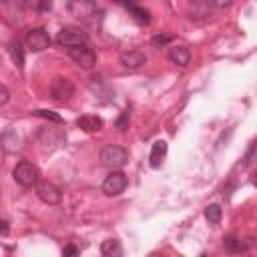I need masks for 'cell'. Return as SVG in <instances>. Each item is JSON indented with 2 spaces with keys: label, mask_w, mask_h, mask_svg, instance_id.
I'll return each mask as SVG.
<instances>
[{
  "label": "cell",
  "mask_w": 257,
  "mask_h": 257,
  "mask_svg": "<svg viewBox=\"0 0 257 257\" xmlns=\"http://www.w3.org/2000/svg\"><path fill=\"white\" fill-rule=\"evenodd\" d=\"M100 163L112 171H118L120 167H124L128 163V153L120 145H106L100 151Z\"/></svg>",
  "instance_id": "obj_1"
},
{
  "label": "cell",
  "mask_w": 257,
  "mask_h": 257,
  "mask_svg": "<svg viewBox=\"0 0 257 257\" xmlns=\"http://www.w3.org/2000/svg\"><path fill=\"white\" fill-rule=\"evenodd\" d=\"M12 177H14V181H16L18 185H22V187H34V185L40 183V171H38V167L32 165L30 161H20V163L14 167V171H12Z\"/></svg>",
  "instance_id": "obj_2"
},
{
  "label": "cell",
  "mask_w": 257,
  "mask_h": 257,
  "mask_svg": "<svg viewBox=\"0 0 257 257\" xmlns=\"http://www.w3.org/2000/svg\"><path fill=\"white\" fill-rule=\"evenodd\" d=\"M126 175L122 171H112L106 175V179L102 181V193L108 197H116L126 189Z\"/></svg>",
  "instance_id": "obj_3"
},
{
  "label": "cell",
  "mask_w": 257,
  "mask_h": 257,
  "mask_svg": "<svg viewBox=\"0 0 257 257\" xmlns=\"http://www.w3.org/2000/svg\"><path fill=\"white\" fill-rule=\"evenodd\" d=\"M56 42L68 48H76V46H84L86 44V32H82L80 28H62L56 36Z\"/></svg>",
  "instance_id": "obj_4"
},
{
  "label": "cell",
  "mask_w": 257,
  "mask_h": 257,
  "mask_svg": "<svg viewBox=\"0 0 257 257\" xmlns=\"http://www.w3.org/2000/svg\"><path fill=\"white\" fill-rule=\"evenodd\" d=\"M24 42H26V46L30 50L40 52V50L50 46V36H48V32L44 28H30L26 32V36H24Z\"/></svg>",
  "instance_id": "obj_5"
},
{
  "label": "cell",
  "mask_w": 257,
  "mask_h": 257,
  "mask_svg": "<svg viewBox=\"0 0 257 257\" xmlns=\"http://www.w3.org/2000/svg\"><path fill=\"white\" fill-rule=\"evenodd\" d=\"M36 197H38L42 203H46V205H58L60 199H62V193H60V189H58L54 183H50V181H40V183L36 185Z\"/></svg>",
  "instance_id": "obj_6"
},
{
  "label": "cell",
  "mask_w": 257,
  "mask_h": 257,
  "mask_svg": "<svg viewBox=\"0 0 257 257\" xmlns=\"http://www.w3.org/2000/svg\"><path fill=\"white\" fill-rule=\"evenodd\" d=\"M68 56L82 68H92L96 64V54L92 52V48L84 46H76V48H68Z\"/></svg>",
  "instance_id": "obj_7"
},
{
  "label": "cell",
  "mask_w": 257,
  "mask_h": 257,
  "mask_svg": "<svg viewBox=\"0 0 257 257\" xmlns=\"http://www.w3.org/2000/svg\"><path fill=\"white\" fill-rule=\"evenodd\" d=\"M72 92H74V86H72V82L68 78H54V82L50 84V96L54 100L64 102V100H68L72 96Z\"/></svg>",
  "instance_id": "obj_8"
},
{
  "label": "cell",
  "mask_w": 257,
  "mask_h": 257,
  "mask_svg": "<svg viewBox=\"0 0 257 257\" xmlns=\"http://www.w3.org/2000/svg\"><path fill=\"white\" fill-rule=\"evenodd\" d=\"M145 62H147V56H145L141 50H128V52H122V54H120V64H122L124 68H131V70L143 66Z\"/></svg>",
  "instance_id": "obj_9"
},
{
  "label": "cell",
  "mask_w": 257,
  "mask_h": 257,
  "mask_svg": "<svg viewBox=\"0 0 257 257\" xmlns=\"http://www.w3.org/2000/svg\"><path fill=\"white\" fill-rule=\"evenodd\" d=\"M169 60L177 66H187L191 60V52L187 46H173L169 48Z\"/></svg>",
  "instance_id": "obj_10"
},
{
  "label": "cell",
  "mask_w": 257,
  "mask_h": 257,
  "mask_svg": "<svg viewBox=\"0 0 257 257\" xmlns=\"http://www.w3.org/2000/svg\"><path fill=\"white\" fill-rule=\"evenodd\" d=\"M76 124L86 131V133H92V131H100L102 128V118L96 116V114H84L80 118H76Z\"/></svg>",
  "instance_id": "obj_11"
},
{
  "label": "cell",
  "mask_w": 257,
  "mask_h": 257,
  "mask_svg": "<svg viewBox=\"0 0 257 257\" xmlns=\"http://www.w3.org/2000/svg\"><path fill=\"white\" fill-rule=\"evenodd\" d=\"M165 155H167V143H165V141H155V143H153V149H151V157H149L151 167H153V169L161 167Z\"/></svg>",
  "instance_id": "obj_12"
},
{
  "label": "cell",
  "mask_w": 257,
  "mask_h": 257,
  "mask_svg": "<svg viewBox=\"0 0 257 257\" xmlns=\"http://www.w3.org/2000/svg\"><path fill=\"white\" fill-rule=\"evenodd\" d=\"M225 249L229 251V253H241V251H245L251 243H253V239H245V241H241L239 237H235V235H229V237H225Z\"/></svg>",
  "instance_id": "obj_13"
},
{
  "label": "cell",
  "mask_w": 257,
  "mask_h": 257,
  "mask_svg": "<svg viewBox=\"0 0 257 257\" xmlns=\"http://www.w3.org/2000/svg\"><path fill=\"white\" fill-rule=\"evenodd\" d=\"M100 255L102 257H122V245L118 239H106L100 245Z\"/></svg>",
  "instance_id": "obj_14"
},
{
  "label": "cell",
  "mask_w": 257,
  "mask_h": 257,
  "mask_svg": "<svg viewBox=\"0 0 257 257\" xmlns=\"http://www.w3.org/2000/svg\"><path fill=\"white\" fill-rule=\"evenodd\" d=\"M68 8H70V12H72L74 16H78V18H86V16H90L92 12H96V6H94L92 2H70Z\"/></svg>",
  "instance_id": "obj_15"
},
{
  "label": "cell",
  "mask_w": 257,
  "mask_h": 257,
  "mask_svg": "<svg viewBox=\"0 0 257 257\" xmlns=\"http://www.w3.org/2000/svg\"><path fill=\"white\" fill-rule=\"evenodd\" d=\"M124 6L131 10V14L135 16L137 22H141V24H149V22H151V14H149V10H145V8L137 6V4H131V2H126Z\"/></svg>",
  "instance_id": "obj_16"
},
{
  "label": "cell",
  "mask_w": 257,
  "mask_h": 257,
  "mask_svg": "<svg viewBox=\"0 0 257 257\" xmlns=\"http://www.w3.org/2000/svg\"><path fill=\"white\" fill-rule=\"evenodd\" d=\"M8 52H10L12 60H14V64H16L18 68H22V66H24V52H22V46H20L18 40H12V42L8 44Z\"/></svg>",
  "instance_id": "obj_17"
},
{
  "label": "cell",
  "mask_w": 257,
  "mask_h": 257,
  "mask_svg": "<svg viewBox=\"0 0 257 257\" xmlns=\"http://www.w3.org/2000/svg\"><path fill=\"white\" fill-rule=\"evenodd\" d=\"M221 215H223V211H221V207H219L217 203H213V205H207V207H205V219H207L209 223L217 225V223L221 221Z\"/></svg>",
  "instance_id": "obj_18"
},
{
  "label": "cell",
  "mask_w": 257,
  "mask_h": 257,
  "mask_svg": "<svg viewBox=\"0 0 257 257\" xmlns=\"http://www.w3.org/2000/svg\"><path fill=\"white\" fill-rule=\"evenodd\" d=\"M34 114H36V116H42V118H48V120H52V122H62V116L56 114L54 110H34Z\"/></svg>",
  "instance_id": "obj_19"
},
{
  "label": "cell",
  "mask_w": 257,
  "mask_h": 257,
  "mask_svg": "<svg viewBox=\"0 0 257 257\" xmlns=\"http://www.w3.org/2000/svg\"><path fill=\"white\" fill-rule=\"evenodd\" d=\"M128 120H131V112H128V110H122V112H120V116L116 118L114 126H116L118 131H124V128L128 126Z\"/></svg>",
  "instance_id": "obj_20"
},
{
  "label": "cell",
  "mask_w": 257,
  "mask_h": 257,
  "mask_svg": "<svg viewBox=\"0 0 257 257\" xmlns=\"http://www.w3.org/2000/svg\"><path fill=\"white\" fill-rule=\"evenodd\" d=\"M171 38H173V36H169V34H157V36H153V44H155V46L167 44V42H171Z\"/></svg>",
  "instance_id": "obj_21"
},
{
  "label": "cell",
  "mask_w": 257,
  "mask_h": 257,
  "mask_svg": "<svg viewBox=\"0 0 257 257\" xmlns=\"http://www.w3.org/2000/svg\"><path fill=\"white\" fill-rule=\"evenodd\" d=\"M78 255V247L76 245H66L62 249V257H76Z\"/></svg>",
  "instance_id": "obj_22"
},
{
  "label": "cell",
  "mask_w": 257,
  "mask_h": 257,
  "mask_svg": "<svg viewBox=\"0 0 257 257\" xmlns=\"http://www.w3.org/2000/svg\"><path fill=\"white\" fill-rule=\"evenodd\" d=\"M8 102V88L2 84L0 86V104H6Z\"/></svg>",
  "instance_id": "obj_23"
},
{
  "label": "cell",
  "mask_w": 257,
  "mask_h": 257,
  "mask_svg": "<svg viewBox=\"0 0 257 257\" xmlns=\"http://www.w3.org/2000/svg\"><path fill=\"white\" fill-rule=\"evenodd\" d=\"M2 235H8V221H2Z\"/></svg>",
  "instance_id": "obj_24"
},
{
  "label": "cell",
  "mask_w": 257,
  "mask_h": 257,
  "mask_svg": "<svg viewBox=\"0 0 257 257\" xmlns=\"http://www.w3.org/2000/svg\"><path fill=\"white\" fill-rule=\"evenodd\" d=\"M149 257H165V255H161V253H153V255H149Z\"/></svg>",
  "instance_id": "obj_25"
},
{
  "label": "cell",
  "mask_w": 257,
  "mask_h": 257,
  "mask_svg": "<svg viewBox=\"0 0 257 257\" xmlns=\"http://www.w3.org/2000/svg\"><path fill=\"white\" fill-rule=\"evenodd\" d=\"M199 257H207V255H205V253H201V255H199Z\"/></svg>",
  "instance_id": "obj_26"
}]
</instances>
